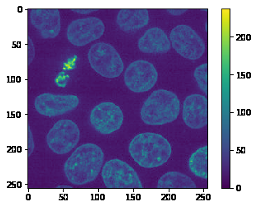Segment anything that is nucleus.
Instances as JSON below:
<instances>
[{
  "mask_svg": "<svg viewBox=\"0 0 257 208\" xmlns=\"http://www.w3.org/2000/svg\"><path fill=\"white\" fill-rule=\"evenodd\" d=\"M189 168L191 173L199 178H208V146L199 148L192 154L189 159Z\"/></svg>",
  "mask_w": 257,
  "mask_h": 208,
  "instance_id": "17",
  "label": "nucleus"
},
{
  "mask_svg": "<svg viewBox=\"0 0 257 208\" xmlns=\"http://www.w3.org/2000/svg\"><path fill=\"white\" fill-rule=\"evenodd\" d=\"M123 118L122 109L110 102L98 104L90 113L92 126L103 135H109L118 131L122 126Z\"/></svg>",
  "mask_w": 257,
  "mask_h": 208,
  "instance_id": "10",
  "label": "nucleus"
},
{
  "mask_svg": "<svg viewBox=\"0 0 257 208\" xmlns=\"http://www.w3.org/2000/svg\"><path fill=\"white\" fill-rule=\"evenodd\" d=\"M117 23L124 32L139 30L149 23V12L146 9H123L117 14Z\"/></svg>",
  "mask_w": 257,
  "mask_h": 208,
  "instance_id": "15",
  "label": "nucleus"
},
{
  "mask_svg": "<svg viewBox=\"0 0 257 208\" xmlns=\"http://www.w3.org/2000/svg\"><path fill=\"white\" fill-rule=\"evenodd\" d=\"M138 48L144 53H166L171 49V42L162 29L149 28L139 38Z\"/></svg>",
  "mask_w": 257,
  "mask_h": 208,
  "instance_id": "14",
  "label": "nucleus"
},
{
  "mask_svg": "<svg viewBox=\"0 0 257 208\" xmlns=\"http://www.w3.org/2000/svg\"><path fill=\"white\" fill-rule=\"evenodd\" d=\"M105 26L103 22L96 17H89L71 22L67 28V38L76 47H84L99 39L103 35Z\"/></svg>",
  "mask_w": 257,
  "mask_h": 208,
  "instance_id": "9",
  "label": "nucleus"
},
{
  "mask_svg": "<svg viewBox=\"0 0 257 208\" xmlns=\"http://www.w3.org/2000/svg\"><path fill=\"white\" fill-rule=\"evenodd\" d=\"M171 44L184 58L198 60L205 52V44L199 34L188 25L180 24L171 30Z\"/></svg>",
  "mask_w": 257,
  "mask_h": 208,
  "instance_id": "6",
  "label": "nucleus"
},
{
  "mask_svg": "<svg viewBox=\"0 0 257 208\" xmlns=\"http://www.w3.org/2000/svg\"><path fill=\"white\" fill-rule=\"evenodd\" d=\"M183 120L191 129H201L208 124V99L201 94H192L183 105Z\"/></svg>",
  "mask_w": 257,
  "mask_h": 208,
  "instance_id": "12",
  "label": "nucleus"
},
{
  "mask_svg": "<svg viewBox=\"0 0 257 208\" xmlns=\"http://www.w3.org/2000/svg\"><path fill=\"white\" fill-rule=\"evenodd\" d=\"M80 136V130L75 122L60 120L47 134V145L56 154H67L77 145Z\"/></svg>",
  "mask_w": 257,
  "mask_h": 208,
  "instance_id": "7",
  "label": "nucleus"
},
{
  "mask_svg": "<svg viewBox=\"0 0 257 208\" xmlns=\"http://www.w3.org/2000/svg\"><path fill=\"white\" fill-rule=\"evenodd\" d=\"M89 64L101 76L117 78L124 70V64L117 50L112 45L98 42L93 45L88 53Z\"/></svg>",
  "mask_w": 257,
  "mask_h": 208,
  "instance_id": "4",
  "label": "nucleus"
},
{
  "mask_svg": "<svg viewBox=\"0 0 257 208\" xmlns=\"http://www.w3.org/2000/svg\"><path fill=\"white\" fill-rule=\"evenodd\" d=\"M171 144L159 134H138L129 144V154L134 161L145 168L162 166L171 155Z\"/></svg>",
  "mask_w": 257,
  "mask_h": 208,
  "instance_id": "2",
  "label": "nucleus"
},
{
  "mask_svg": "<svg viewBox=\"0 0 257 208\" xmlns=\"http://www.w3.org/2000/svg\"><path fill=\"white\" fill-rule=\"evenodd\" d=\"M104 154L99 146L92 143L80 145L64 165L67 180L73 185H85L98 178L103 167Z\"/></svg>",
  "mask_w": 257,
  "mask_h": 208,
  "instance_id": "1",
  "label": "nucleus"
},
{
  "mask_svg": "<svg viewBox=\"0 0 257 208\" xmlns=\"http://www.w3.org/2000/svg\"><path fill=\"white\" fill-rule=\"evenodd\" d=\"M30 21L44 39L56 38L61 30L60 12L56 9H33Z\"/></svg>",
  "mask_w": 257,
  "mask_h": 208,
  "instance_id": "13",
  "label": "nucleus"
},
{
  "mask_svg": "<svg viewBox=\"0 0 257 208\" xmlns=\"http://www.w3.org/2000/svg\"><path fill=\"white\" fill-rule=\"evenodd\" d=\"M74 12L80 13V14H89V13L95 11L96 10H72Z\"/></svg>",
  "mask_w": 257,
  "mask_h": 208,
  "instance_id": "21",
  "label": "nucleus"
},
{
  "mask_svg": "<svg viewBox=\"0 0 257 208\" xmlns=\"http://www.w3.org/2000/svg\"><path fill=\"white\" fill-rule=\"evenodd\" d=\"M80 100L75 95L40 94L35 98L34 107L39 114L46 117H56L74 110L79 105Z\"/></svg>",
  "mask_w": 257,
  "mask_h": 208,
  "instance_id": "11",
  "label": "nucleus"
},
{
  "mask_svg": "<svg viewBox=\"0 0 257 208\" xmlns=\"http://www.w3.org/2000/svg\"><path fill=\"white\" fill-rule=\"evenodd\" d=\"M158 74L149 61L138 60L129 65L125 72V84L134 93L149 91L157 83Z\"/></svg>",
  "mask_w": 257,
  "mask_h": 208,
  "instance_id": "8",
  "label": "nucleus"
},
{
  "mask_svg": "<svg viewBox=\"0 0 257 208\" xmlns=\"http://www.w3.org/2000/svg\"><path fill=\"white\" fill-rule=\"evenodd\" d=\"M186 11V10H168L169 13H171L173 15H180V14H183Z\"/></svg>",
  "mask_w": 257,
  "mask_h": 208,
  "instance_id": "20",
  "label": "nucleus"
},
{
  "mask_svg": "<svg viewBox=\"0 0 257 208\" xmlns=\"http://www.w3.org/2000/svg\"><path fill=\"white\" fill-rule=\"evenodd\" d=\"M69 78H70L69 75H66V73H59L58 75L55 79V82L59 87H66Z\"/></svg>",
  "mask_w": 257,
  "mask_h": 208,
  "instance_id": "19",
  "label": "nucleus"
},
{
  "mask_svg": "<svg viewBox=\"0 0 257 208\" xmlns=\"http://www.w3.org/2000/svg\"><path fill=\"white\" fill-rule=\"evenodd\" d=\"M160 189H194L196 184L189 176L179 172H168L158 180Z\"/></svg>",
  "mask_w": 257,
  "mask_h": 208,
  "instance_id": "16",
  "label": "nucleus"
},
{
  "mask_svg": "<svg viewBox=\"0 0 257 208\" xmlns=\"http://www.w3.org/2000/svg\"><path fill=\"white\" fill-rule=\"evenodd\" d=\"M102 178L109 189H142L143 187L138 173L121 159L107 162L103 168Z\"/></svg>",
  "mask_w": 257,
  "mask_h": 208,
  "instance_id": "5",
  "label": "nucleus"
},
{
  "mask_svg": "<svg viewBox=\"0 0 257 208\" xmlns=\"http://www.w3.org/2000/svg\"><path fill=\"white\" fill-rule=\"evenodd\" d=\"M194 78L196 80L199 89L203 93H208V64H203L194 70Z\"/></svg>",
  "mask_w": 257,
  "mask_h": 208,
  "instance_id": "18",
  "label": "nucleus"
},
{
  "mask_svg": "<svg viewBox=\"0 0 257 208\" xmlns=\"http://www.w3.org/2000/svg\"><path fill=\"white\" fill-rule=\"evenodd\" d=\"M180 103L177 95L166 89L153 92L143 103L141 118L149 126H162L177 119Z\"/></svg>",
  "mask_w": 257,
  "mask_h": 208,
  "instance_id": "3",
  "label": "nucleus"
}]
</instances>
